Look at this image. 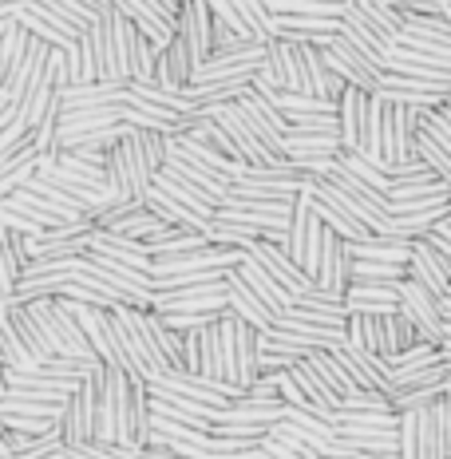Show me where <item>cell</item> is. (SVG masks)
Masks as SVG:
<instances>
[{
    "label": "cell",
    "mask_w": 451,
    "mask_h": 459,
    "mask_svg": "<svg viewBox=\"0 0 451 459\" xmlns=\"http://www.w3.org/2000/svg\"><path fill=\"white\" fill-rule=\"evenodd\" d=\"M91 380L100 385V444H115L123 459L155 439V396L151 380L135 377L131 368L95 365Z\"/></svg>",
    "instance_id": "1"
},
{
    "label": "cell",
    "mask_w": 451,
    "mask_h": 459,
    "mask_svg": "<svg viewBox=\"0 0 451 459\" xmlns=\"http://www.w3.org/2000/svg\"><path fill=\"white\" fill-rule=\"evenodd\" d=\"M309 277H313L317 290L349 298L352 281H357V257H352V242H349V238H341L337 230H325L321 254H317Z\"/></svg>",
    "instance_id": "2"
},
{
    "label": "cell",
    "mask_w": 451,
    "mask_h": 459,
    "mask_svg": "<svg viewBox=\"0 0 451 459\" xmlns=\"http://www.w3.org/2000/svg\"><path fill=\"white\" fill-rule=\"evenodd\" d=\"M60 439L64 447H88L100 444V385L88 377L68 396L60 412Z\"/></svg>",
    "instance_id": "3"
},
{
    "label": "cell",
    "mask_w": 451,
    "mask_h": 459,
    "mask_svg": "<svg viewBox=\"0 0 451 459\" xmlns=\"http://www.w3.org/2000/svg\"><path fill=\"white\" fill-rule=\"evenodd\" d=\"M325 226L321 222V214L313 210V198H309V190H305L301 198H297V206H293V218H290V230H285V238H282V246L290 250V257L297 265H301L305 273L313 270V262H317V254H321V242H325Z\"/></svg>",
    "instance_id": "4"
},
{
    "label": "cell",
    "mask_w": 451,
    "mask_h": 459,
    "mask_svg": "<svg viewBox=\"0 0 451 459\" xmlns=\"http://www.w3.org/2000/svg\"><path fill=\"white\" fill-rule=\"evenodd\" d=\"M238 108L246 111L249 127L257 131V139L265 143V147L273 151V155L290 159V115H285L270 95H262L257 88H249L242 100H238Z\"/></svg>",
    "instance_id": "5"
},
{
    "label": "cell",
    "mask_w": 451,
    "mask_h": 459,
    "mask_svg": "<svg viewBox=\"0 0 451 459\" xmlns=\"http://www.w3.org/2000/svg\"><path fill=\"white\" fill-rule=\"evenodd\" d=\"M230 277V273H226ZM206 281V285H178V290L155 293V313H226L230 309V281Z\"/></svg>",
    "instance_id": "6"
},
{
    "label": "cell",
    "mask_w": 451,
    "mask_h": 459,
    "mask_svg": "<svg viewBox=\"0 0 451 459\" xmlns=\"http://www.w3.org/2000/svg\"><path fill=\"white\" fill-rule=\"evenodd\" d=\"M75 317H80L83 333H88L95 357L103 360V365L111 368H127V352H123V341H119V325H115V313L108 309V305H80L72 301Z\"/></svg>",
    "instance_id": "7"
},
{
    "label": "cell",
    "mask_w": 451,
    "mask_h": 459,
    "mask_svg": "<svg viewBox=\"0 0 451 459\" xmlns=\"http://www.w3.org/2000/svg\"><path fill=\"white\" fill-rule=\"evenodd\" d=\"M325 52H329V64L344 75V83H349V88H364V91L377 95L380 80H384V72H388L380 60H372V56L364 52V48L352 44L344 32H341L329 48H325Z\"/></svg>",
    "instance_id": "8"
},
{
    "label": "cell",
    "mask_w": 451,
    "mask_h": 459,
    "mask_svg": "<svg viewBox=\"0 0 451 459\" xmlns=\"http://www.w3.org/2000/svg\"><path fill=\"white\" fill-rule=\"evenodd\" d=\"M400 459H447L444 439H439V416L436 408L400 416Z\"/></svg>",
    "instance_id": "9"
},
{
    "label": "cell",
    "mask_w": 451,
    "mask_h": 459,
    "mask_svg": "<svg viewBox=\"0 0 451 459\" xmlns=\"http://www.w3.org/2000/svg\"><path fill=\"white\" fill-rule=\"evenodd\" d=\"M400 313H408V317L420 325L424 341L444 344V325H447V317H444V298L428 293L424 285H416L408 277V281H400Z\"/></svg>",
    "instance_id": "10"
},
{
    "label": "cell",
    "mask_w": 451,
    "mask_h": 459,
    "mask_svg": "<svg viewBox=\"0 0 451 459\" xmlns=\"http://www.w3.org/2000/svg\"><path fill=\"white\" fill-rule=\"evenodd\" d=\"M178 36L186 40V48L198 60V68H203L218 48V24H214V13H210V0H186V4H182Z\"/></svg>",
    "instance_id": "11"
},
{
    "label": "cell",
    "mask_w": 451,
    "mask_h": 459,
    "mask_svg": "<svg viewBox=\"0 0 451 459\" xmlns=\"http://www.w3.org/2000/svg\"><path fill=\"white\" fill-rule=\"evenodd\" d=\"M408 277L416 285H424L436 298H447L451 293V262L439 254V246L431 238H416L412 242V257H408Z\"/></svg>",
    "instance_id": "12"
},
{
    "label": "cell",
    "mask_w": 451,
    "mask_h": 459,
    "mask_svg": "<svg viewBox=\"0 0 451 459\" xmlns=\"http://www.w3.org/2000/svg\"><path fill=\"white\" fill-rule=\"evenodd\" d=\"M115 8H119V13H127L131 21L139 24V32L147 36V40L155 44L159 52L175 44V36H178V16H170L162 4H155V0H119Z\"/></svg>",
    "instance_id": "13"
},
{
    "label": "cell",
    "mask_w": 451,
    "mask_h": 459,
    "mask_svg": "<svg viewBox=\"0 0 451 459\" xmlns=\"http://www.w3.org/2000/svg\"><path fill=\"white\" fill-rule=\"evenodd\" d=\"M337 115H341V143H344V151H364V139H369V119H372V91L344 88V95L337 100Z\"/></svg>",
    "instance_id": "14"
},
{
    "label": "cell",
    "mask_w": 451,
    "mask_h": 459,
    "mask_svg": "<svg viewBox=\"0 0 451 459\" xmlns=\"http://www.w3.org/2000/svg\"><path fill=\"white\" fill-rule=\"evenodd\" d=\"M249 257H254V262H262L265 270H270V273L277 277V281H282L285 290L293 293V298H305V293L313 290V277L293 262L290 250H285L282 242H270V238H265V242H257L254 250H249Z\"/></svg>",
    "instance_id": "15"
},
{
    "label": "cell",
    "mask_w": 451,
    "mask_h": 459,
    "mask_svg": "<svg viewBox=\"0 0 451 459\" xmlns=\"http://www.w3.org/2000/svg\"><path fill=\"white\" fill-rule=\"evenodd\" d=\"M388 72L408 75V80L424 83V88H436V91H447L451 88V68H447V64L431 60V56L412 52V48H404V44H396L388 52Z\"/></svg>",
    "instance_id": "16"
},
{
    "label": "cell",
    "mask_w": 451,
    "mask_h": 459,
    "mask_svg": "<svg viewBox=\"0 0 451 459\" xmlns=\"http://www.w3.org/2000/svg\"><path fill=\"white\" fill-rule=\"evenodd\" d=\"M341 365L352 372V380L360 385V392H388L392 396V365L384 357H372V352L357 349V344H344V349H337Z\"/></svg>",
    "instance_id": "17"
},
{
    "label": "cell",
    "mask_w": 451,
    "mask_h": 459,
    "mask_svg": "<svg viewBox=\"0 0 451 459\" xmlns=\"http://www.w3.org/2000/svg\"><path fill=\"white\" fill-rule=\"evenodd\" d=\"M344 333H349V344L372 352V357H384V360L396 357L392 352V337H388V313H352Z\"/></svg>",
    "instance_id": "18"
},
{
    "label": "cell",
    "mask_w": 451,
    "mask_h": 459,
    "mask_svg": "<svg viewBox=\"0 0 451 459\" xmlns=\"http://www.w3.org/2000/svg\"><path fill=\"white\" fill-rule=\"evenodd\" d=\"M238 273H242V281H246L249 290H254V293H257V298H262L265 305H270V309L277 313V317H285V313H290L293 305H297L293 293L285 290V285L277 281V277H273L270 270H265L262 262H254V257H249V254L242 257V265H238Z\"/></svg>",
    "instance_id": "19"
},
{
    "label": "cell",
    "mask_w": 451,
    "mask_h": 459,
    "mask_svg": "<svg viewBox=\"0 0 451 459\" xmlns=\"http://www.w3.org/2000/svg\"><path fill=\"white\" fill-rule=\"evenodd\" d=\"M167 170H175V175H178V178H186V183L203 186L206 195H214V198H218V203H226V198H230V190H234V178L218 175V170H214V167H206V162H198V159L182 155L178 147H170Z\"/></svg>",
    "instance_id": "20"
},
{
    "label": "cell",
    "mask_w": 451,
    "mask_h": 459,
    "mask_svg": "<svg viewBox=\"0 0 451 459\" xmlns=\"http://www.w3.org/2000/svg\"><path fill=\"white\" fill-rule=\"evenodd\" d=\"M377 95H384V100H392V103H408V108H420V111L444 108V103H447V91L424 88V83L408 80V75H396V72H384Z\"/></svg>",
    "instance_id": "21"
},
{
    "label": "cell",
    "mask_w": 451,
    "mask_h": 459,
    "mask_svg": "<svg viewBox=\"0 0 451 459\" xmlns=\"http://www.w3.org/2000/svg\"><path fill=\"white\" fill-rule=\"evenodd\" d=\"M226 281H230V313H238V317H242V321L257 325V329H262V333H265V329H273V325L282 321V317H277V313L270 309V305H265V301L257 298V293H254V290H249V285L242 281V273H238V265H234V270H230Z\"/></svg>",
    "instance_id": "22"
},
{
    "label": "cell",
    "mask_w": 451,
    "mask_h": 459,
    "mask_svg": "<svg viewBox=\"0 0 451 459\" xmlns=\"http://www.w3.org/2000/svg\"><path fill=\"white\" fill-rule=\"evenodd\" d=\"M0 313H4V317L13 321L16 337H21V344H24V352H28V357H32V365H48V360H56V352H52V344H48L44 329H40V325H36V317L24 309V305L0 301Z\"/></svg>",
    "instance_id": "23"
},
{
    "label": "cell",
    "mask_w": 451,
    "mask_h": 459,
    "mask_svg": "<svg viewBox=\"0 0 451 459\" xmlns=\"http://www.w3.org/2000/svg\"><path fill=\"white\" fill-rule=\"evenodd\" d=\"M131 83H75L64 91V111L83 108H111V103H127Z\"/></svg>",
    "instance_id": "24"
},
{
    "label": "cell",
    "mask_w": 451,
    "mask_h": 459,
    "mask_svg": "<svg viewBox=\"0 0 451 459\" xmlns=\"http://www.w3.org/2000/svg\"><path fill=\"white\" fill-rule=\"evenodd\" d=\"M147 206L155 210L162 222H170V226H178V230H195V234H210V230H214V222H210V218L195 214L190 206H182L178 198H170L162 186H155V190L147 195Z\"/></svg>",
    "instance_id": "25"
},
{
    "label": "cell",
    "mask_w": 451,
    "mask_h": 459,
    "mask_svg": "<svg viewBox=\"0 0 451 459\" xmlns=\"http://www.w3.org/2000/svg\"><path fill=\"white\" fill-rule=\"evenodd\" d=\"M155 186H162L170 198H178L182 206H190V210H195V214L210 218V222H214V218H218V210H222V203H218L214 195H206L203 186H195V183H186V178H178L175 170H162Z\"/></svg>",
    "instance_id": "26"
},
{
    "label": "cell",
    "mask_w": 451,
    "mask_h": 459,
    "mask_svg": "<svg viewBox=\"0 0 451 459\" xmlns=\"http://www.w3.org/2000/svg\"><path fill=\"white\" fill-rule=\"evenodd\" d=\"M28 48H32V32L16 16H0V80L21 68Z\"/></svg>",
    "instance_id": "27"
},
{
    "label": "cell",
    "mask_w": 451,
    "mask_h": 459,
    "mask_svg": "<svg viewBox=\"0 0 451 459\" xmlns=\"http://www.w3.org/2000/svg\"><path fill=\"white\" fill-rule=\"evenodd\" d=\"M352 257L360 262H392V265H408L412 257V242L396 234H372L364 242H352Z\"/></svg>",
    "instance_id": "28"
},
{
    "label": "cell",
    "mask_w": 451,
    "mask_h": 459,
    "mask_svg": "<svg viewBox=\"0 0 451 459\" xmlns=\"http://www.w3.org/2000/svg\"><path fill=\"white\" fill-rule=\"evenodd\" d=\"M400 309V285H369L352 281L349 313H396Z\"/></svg>",
    "instance_id": "29"
},
{
    "label": "cell",
    "mask_w": 451,
    "mask_h": 459,
    "mask_svg": "<svg viewBox=\"0 0 451 459\" xmlns=\"http://www.w3.org/2000/svg\"><path fill=\"white\" fill-rule=\"evenodd\" d=\"M64 439L60 428L48 436H32V432H16V428H0V459L13 455H40V452H60Z\"/></svg>",
    "instance_id": "30"
},
{
    "label": "cell",
    "mask_w": 451,
    "mask_h": 459,
    "mask_svg": "<svg viewBox=\"0 0 451 459\" xmlns=\"http://www.w3.org/2000/svg\"><path fill=\"white\" fill-rule=\"evenodd\" d=\"M206 246H214V238H210V234H195V230H170V234L159 238V242H147V250H151L155 262H167V257L198 254V250H206Z\"/></svg>",
    "instance_id": "31"
},
{
    "label": "cell",
    "mask_w": 451,
    "mask_h": 459,
    "mask_svg": "<svg viewBox=\"0 0 451 459\" xmlns=\"http://www.w3.org/2000/svg\"><path fill=\"white\" fill-rule=\"evenodd\" d=\"M439 195H451V186L444 183L439 175H416V178H400V183H392L388 198L392 203H420V198H439Z\"/></svg>",
    "instance_id": "32"
},
{
    "label": "cell",
    "mask_w": 451,
    "mask_h": 459,
    "mask_svg": "<svg viewBox=\"0 0 451 459\" xmlns=\"http://www.w3.org/2000/svg\"><path fill=\"white\" fill-rule=\"evenodd\" d=\"M344 143L341 135H301L290 131V159H341Z\"/></svg>",
    "instance_id": "33"
},
{
    "label": "cell",
    "mask_w": 451,
    "mask_h": 459,
    "mask_svg": "<svg viewBox=\"0 0 451 459\" xmlns=\"http://www.w3.org/2000/svg\"><path fill=\"white\" fill-rule=\"evenodd\" d=\"M277 16H329V21H344L349 0H277Z\"/></svg>",
    "instance_id": "34"
},
{
    "label": "cell",
    "mask_w": 451,
    "mask_h": 459,
    "mask_svg": "<svg viewBox=\"0 0 451 459\" xmlns=\"http://www.w3.org/2000/svg\"><path fill=\"white\" fill-rule=\"evenodd\" d=\"M337 162H341L344 170H352V175H357V178H364V183H369V186H377L380 195H388V190H392L388 170L377 167V162H369V159L360 155V151H344V155H341Z\"/></svg>",
    "instance_id": "35"
},
{
    "label": "cell",
    "mask_w": 451,
    "mask_h": 459,
    "mask_svg": "<svg viewBox=\"0 0 451 459\" xmlns=\"http://www.w3.org/2000/svg\"><path fill=\"white\" fill-rule=\"evenodd\" d=\"M0 357H4V368H32V357L24 352V344L4 313H0Z\"/></svg>",
    "instance_id": "36"
},
{
    "label": "cell",
    "mask_w": 451,
    "mask_h": 459,
    "mask_svg": "<svg viewBox=\"0 0 451 459\" xmlns=\"http://www.w3.org/2000/svg\"><path fill=\"white\" fill-rule=\"evenodd\" d=\"M424 131L439 143V147L451 151V108H447V103H444V108L424 111Z\"/></svg>",
    "instance_id": "37"
},
{
    "label": "cell",
    "mask_w": 451,
    "mask_h": 459,
    "mask_svg": "<svg viewBox=\"0 0 451 459\" xmlns=\"http://www.w3.org/2000/svg\"><path fill=\"white\" fill-rule=\"evenodd\" d=\"M341 412H396V408H392L388 392H357V396H352Z\"/></svg>",
    "instance_id": "38"
},
{
    "label": "cell",
    "mask_w": 451,
    "mask_h": 459,
    "mask_svg": "<svg viewBox=\"0 0 451 459\" xmlns=\"http://www.w3.org/2000/svg\"><path fill=\"white\" fill-rule=\"evenodd\" d=\"M297 360H301V357H297V352L265 349V352H262V377H265V380H277V377H282V372H290V368L297 365Z\"/></svg>",
    "instance_id": "39"
},
{
    "label": "cell",
    "mask_w": 451,
    "mask_h": 459,
    "mask_svg": "<svg viewBox=\"0 0 451 459\" xmlns=\"http://www.w3.org/2000/svg\"><path fill=\"white\" fill-rule=\"evenodd\" d=\"M400 13H420V16H447L451 0H388Z\"/></svg>",
    "instance_id": "40"
},
{
    "label": "cell",
    "mask_w": 451,
    "mask_h": 459,
    "mask_svg": "<svg viewBox=\"0 0 451 459\" xmlns=\"http://www.w3.org/2000/svg\"><path fill=\"white\" fill-rule=\"evenodd\" d=\"M436 416H439V439H444V455L451 459V388L444 392V400L436 404Z\"/></svg>",
    "instance_id": "41"
},
{
    "label": "cell",
    "mask_w": 451,
    "mask_h": 459,
    "mask_svg": "<svg viewBox=\"0 0 451 459\" xmlns=\"http://www.w3.org/2000/svg\"><path fill=\"white\" fill-rule=\"evenodd\" d=\"M352 4H377V0H352Z\"/></svg>",
    "instance_id": "42"
},
{
    "label": "cell",
    "mask_w": 451,
    "mask_h": 459,
    "mask_svg": "<svg viewBox=\"0 0 451 459\" xmlns=\"http://www.w3.org/2000/svg\"><path fill=\"white\" fill-rule=\"evenodd\" d=\"M444 226H447V230H451V214H447V218H444Z\"/></svg>",
    "instance_id": "43"
},
{
    "label": "cell",
    "mask_w": 451,
    "mask_h": 459,
    "mask_svg": "<svg viewBox=\"0 0 451 459\" xmlns=\"http://www.w3.org/2000/svg\"><path fill=\"white\" fill-rule=\"evenodd\" d=\"M447 108H451V88H447Z\"/></svg>",
    "instance_id": "44"
},
{
    "label": "cell",
    "mask_w": 451,
    "mask_h": 459,
    "mask_svg": "<svg viewBox=\"0 0 451 459\" xmlns=\"http://www.w3.org/2000/svg\"><path fill=\"white\" fill-rule=\"evenodd\" d=\"M447 21H451V8H447Z\"/></svg>",
    "instance_id": "45"
}]
</instances>
